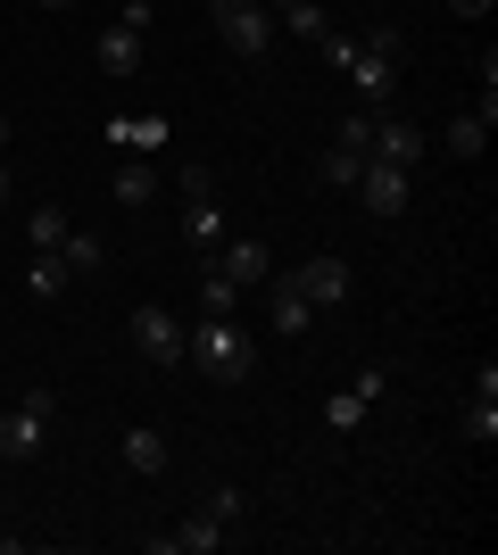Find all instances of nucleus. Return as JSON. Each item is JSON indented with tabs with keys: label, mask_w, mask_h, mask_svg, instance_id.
I'll use <instances>...</instances> for the list:
<instances>
[{
	"label": "nucleus",
	"mask_w": 498,
	"mask_h": 555,
	"mask_svg": "<svg viewBox=\"0 0 498 555\" xmlns=\"http://www.w3.org/2000/svg\"><path fill=\"white\" fill-rule=\"evenodd\" d=\"M316 50H324L332 67L349 75L357 108H382V100H391V83H399V59H407L399 25H366V34H324Z\"/></svg>",
	"instance_id": "1"
},
{
	"label": "nucleus",
	"mask_w": 498,
	"mask_h": 555,
	"mask_svg": "<svg viewBox=\"0 0 498 555\" xmlns=\"http://www.w3.org/2000/svg\"><path fill=\"white\" fill-rule=\"evenodd\" d=\"M183 365H200L208 382H225V390H233V382H250V373H258V348H250V332H241L233 315H200V324H191V340H183Z\"/></svg>",
	"instance_id": "2"
},
{
	"label": "nucleus",
	"mask_w": 498,
	"mask_h": 555,
	"mask_svg": "<svg viewBox=\"0 0 498 555\" xmlns=\"http://www.w3.org/2000/svg\"><path fill=\"white\" fill-rule=\"evenodd\" d=\"M50 431H59V390H25L17 406L0 415V456H9V464L50 456Z\"/></svg>",
	"instance_id": "3"
},
{
	"label": "nucleus",
	"mask_w": 498,
	"mask_h": 555,
	"mask_svg": "<svg viewBox=\"0 0 498 555\" xmlns=\"http://www.w3.org/2000/svg\"><path fill=\"white\" fill-rule=\"evenodd\" d=\"M208 25L233 59H266L274 50V9L266 0H208Z\"/></svg>",
	"instance_id": "4"
},
{
	"label": "nucleus",
	"mask_w": 498,
	"mask_h": 555,
	"mask_svg": "<svg viewBox=\"0 0 498 555\" xmlns=\"http://www.w3.org/2000/svg\"><path fill=\"white\" fill-rule=\"evenodd\" d=\"M407 191H416V175H407V166L366 158V166H357V183H349V199H366V216H399Z\"/></svg>",
	"instance_id": "5"
},
{
	"label": "nucleus",
	"mask_w": 498,
	"mask_h": 555,
	"mask_svg": "<svg viewBox=\"0 0 498 555\" xmlns=\"http://www.w3.org/2000/svg\"><path fill=\"white\" fill-rule=\"evenodd\" d=\"M183 340H191V324H175L166 307H133V348H142V365H183Z\"/></svg>",
	"instance_id": "6"
},
{
	"label": "nucleus",
	"mask_w": 498,
	"mask_h": 555,
	"mask_svg": "<svg viewBox=\"0 0 498 555\" xmlns=\"http://www.w3.org/2000/svg\"><path fill=\"white\" fill-rule=\"evenodd\" d=\"M225 539H233V522H216L208 506H191L183 522H175V531H158V539H150V555H216Z\"/></svg>",
	"instance_id": "7"
},
{
	"label": "nucleus",
	"mask_w": 498,
	"mask_h": 555,
	"mask_svg": "<svg viewBox=\"0 0 498 555\" xmlns=\"http://www.w3.org/2000/svg\"><path fill=\"white\" fill-rule=\"evenodd\" d=\"M92 59H100V75H142L150 34H142V25H125V17H108V25H100V42H92Z\"/></svg>",
	"instance_id": "8"
},
{
	"label": "nucleus",
	"mask_w": 498,
	"mask_h": 555,
	"mask_svg": "<svg viewBox=\"0 0 498 555\" xmlns=\"http://www.w3.org/2000/svg\"><path fill=\"white\" fill-rule=\"evenodd\" d=\"M382 390H391V365H366L341 398H324V423H332V431H357V423L374 415V398H382Z\"/></svg>",
	"instance_id": "9"
},
{
	"label": "nucleus",
	"mask_w": 498,
	"mask_h": 555,
	"mask_svg": "<svg viewBox=\"0 0 498 555\" xmlns=\"http://www.w3.org/2000/svg\"><path fill=\"white\" fill-rule=\"evenodd\" d=\"M216 274L250 291V282H266V274H274V257H266V241H258V232H225V241H216Z\"/></svg>",
	"instance_id": "10"
},
{
	"label": "nucleus",
	"mask_w": 498,
	"mask_h": 555,
	"mask_svg": "<svg viewBox=\"0 0 498 555\" xmlns=\"http://www.w3.org/2000/svg\"><path fill=\"white\" fill-rule=\"evenodd\" d=\"M366 158H382V166H424V133L416 125H399V116H374V133H366Z\"/></svg>",
	"instance_id": "11"
},
{
	"label": "nucleus",
	"mask_w": 498,
	"mask_h": 555,
	"mask_svg": "<svg viewBox=\"0 0 498 555\" xmlns=\"http://www.w3.org/2000/svg\"><path fill=\"white\" fill-rule=\"evenodd\" d=\"M100 133H108V150H125V158H158L175 125H166V116H108Z\"/></svg>",
	"instance_id": "12"
},
{
	"label": "nucleus",
	"mask_w": 498,
	"mask_h": 555,
	"mask_svg": "<svg viewBox=\"0 0 498 555\" xmlns=\"http://www.w3.org/2000/svg\"><path fill=\"white\" fill-rule=\"evenodd\" d=\"M291 282L308 291V307H341L349 299V266H341V257H308V266H291Z\"/></svg>",
	"instance_id": "13"
},
{
	"label": "nucleus",
	"mask_w": 498,
	"mask_h": 555,
	"mask_svg": "<svg viewBox=\"0 0 498 555\" xmlns=\"http://www.w3.org/2000/svg\"><path fill=\"white\" fill-rule=\"evenodd\" d=\"M266 307H274V332H283V340H299V332L316 324V307H308V291L291 282V266H283V274H274V291H266Z\"/></svg>",
	"instance_id": "14"
},
{
	"label": "nucleus",
	"mask_w": 498,
	"mask_h": 555,
	"mask_svg": "<svg viewBox=\"0 0 498 555\" xmlns=\"http://www.w3.org/2000/svg\"><path fill=\"white\" fill-rule=\"evenodd\" d=\"M465 440H474V448H490V440H498V365H482V373H474V406H465Z\"/></svg>",
	"instance_id": "15"
},
{
	"label": "nucleus",
	"mask_w": 498,
	"mask_h": 555,
	"mask_svg": "<svg viewBox=\"0 0 498 555\" xmlns=\"http://www.w3.org/2000/svg\"><path fill=\"white\" fill-rule=\"evenodd\" d=\"M108 191H117L125 208H150V199H158V158H117Z\"/></svg>",
	"instance_id": "16"
},
{
	"label": "nucleus",
	"mask_w": 498,
	"mask_h": 555,
	"mask_svg": "<svg viewBox=\"0 0 498 555\" xmlns=\"http://www.w3.org/2000/svg\"><path fill=\"white\" fill-rule=\"evenodd\" d=\"M50 257H59V266H67V274L84 282V274H100V257H108V241H100L92 224H67V241H59Z\"/></svg>",
	"instance_id": "17"
},
{
	"label": "nucleus",
	"mask_w": 498,
	"mask_h": 555,
	"mask_svg": "<svg viewBox=\"0 0 498 555\" xmlns=\"http://www.w3.org/2000/svg\"><path fill=\"white\" fill-rule=\"evenodd\" d=\"M440 141H449V158H482V150H490V116H482V108H457L449 125H440Z\"/></svg>",
	"instance_id": "18"
},
{
	"label": "nucleus",
	"mask_w": 498,
	"mask_h": 555,
	"mask_svg": "<svg viewBox=\"0 0 498 555\" xmlns=\"http://www.w3.org/2000/svg\"><path fill=\"white\" fill-rule=\"evenodd\" d=\"M183 241L191 249H216V241H225V199H183Z\"/></svg>",
	"instance_id": "19"
},
{
	"label": "nucleus",
	"mask_w": 498,
	"mask_h": 555,
	"mask_svg": "<svg viewBox=\"0 0 498 555\" xmlns=\"http://www.w3.org/2000/svg\"><path fill=\"white\" fill-rule=\"evenodd\" d=\"M125 473H142V481H158V473H166V431L133 423V431H125Z\"/></svg>",
	"instance_id": "20"
},
{
	"label": "nucleus",
	"mask_w": 498,
	"mask_h": 555,
	"mask_svg": "<svg viewBox=\"0 0 498 555\" xmlns=\"http://www.w3.org/2000/svg\"><path fill=\"white\" fill-rule=\"evenodd\" d=\"M25 241H34V257H50L59 241H67V208H59V199H34V216H25Z\"/></svg>",
	"instance_id": "21"
},
{
	"label": "nucleus",
	"mask_w": 498,
	"mask_h": 555,
	"mask_svg": "<svg viewBox=\"0 0 498 555\" xmlns=\"http://www.w3.org/2000/svg\"><path fill=\"white\" fill-rule=\"evenodd\" d=\"M67 282H75V274L59 266V257H25V299H34V307H50Z\"/></svg>",
	"instance_id": "22"
},
{
	"label": "nucleus",
	"mask_w": 498,
	"mask_h": 555,
	"mask_svg": "<svg viewBox=\"0 0 498 555\" xmlns=\"http://www.w3.org/2000/svg\"><path fill=\"white\" fill-rule=\"evenodd\" d=\"M200 315H241V282H225L208 266V274H200Z\"/></svg>",
	"instance_id": "23"
},
{
	"label": "nucleus",
	"mask_w": 498,
	"mask_h": 555,
	"mask_svg": "<svg viewBox=\"0 0 498 555\" xmlns=\"http://www.w3.org/2000/svg\"><path fill=\"white\" fill-rule=\"evenodd\" d=\"M283 25H291V34H299V42H324V34H332L324 0H291V9H283Z\"/></svg>",
	"instance_id": "24"
},
{
	"label": "nucleus",
	"mask_w": 498,
	"mask_h": 555,
	"mask_svg": "<svg viewBox=\"0 0 498 555\" xmlns=\"http://www.w3.org/2000/svg\"><path fill=\"white\" fill-rule=\"evenodd\" d=\"M175 183H183V199H208V191H216V175H208L200 158H183V166H175Z\"/></svg>",
	"instance_id": "25"
},
{
	"label": "nucleus",
	"mask_w": 498,
	"mask_h": 555,
	"mask_svg": "<svg viewBox=\"0 0 498 555\" xmlns=\"http://www.w3.org/2000/svg\"><path fill=\"white\" fill-rule=\"evenodd\" d=\"M200 506H208L216 522H241V506H250V498H241V489H208V498H200Z\"/></svg>",
	"instance_id": "26"
},
{
	"label": "nucleus",
	"mask_w": 498,
	"mask_h": 555,
	"mask_svg": "<svg viewBox=\"0 0 498 555\" xmlns=\"http://www.w3.org/2000/svg\"><path fill=\"white\" fill-rule=\"evenodd\" d=\"M498 0H449V17H490Z\"/></svg>",
	"instance_id": "27"
},
{
	"label": "nucleus",
	"mask_w": 498,
	"mask_h": 555,
	"mask_svg": "<svg viewBox=\"0 0 498 555\" xmlns=\"http://www.w3.org/2000/svg\"><path fill=\"white\" fill-rule=\"evenodd\" d=\"M9 183H17V175H9V158H0V208H9Z\"/></svg>",
	"instance_id": "28"
},
{
	"label": "nucleus",
	"mask_w": 498,
	"mask_h": 555,
	"mask_svg": "<svg viewBox=\"0 0 498 555\" xmlns=\"http://www.w3.org/2000/svg\"><path fill=\"white\" fill-rule=\"evenodd\" d=\"M9 133H17V125H9V116H0V158H9Z\"/></svg>",
	"instance_id": "29"
},
{
	"label": "nucleus",
	"mask_w": 498,
	"mask_h": 555,
	"mask_svg": "<svg viewBox=\"0 0 498 555\" xmlns=\"http://www.w3.org/2000/svg\"><path fill=\"white\" fill-rule=\"evenodd\" d=\"M34 9H50V17H59V9H75V0H34Z\"/></svg>",
	"instance_id": "30"
},
{
	"label": "nucleus",
	"mask_w": 498,
	"mask_h": 555,
	"mask_svg": "<svg viewBox=\"0 0 498 555\" xmlns=\"http://www.w3.org/2000/svg\"><path fill=\"white\" fill-rule=\"evenodd\" d=\"M266 9H291V0H266Z\"/></svg>",
	"instance_id": "31"
}]
</instances>
